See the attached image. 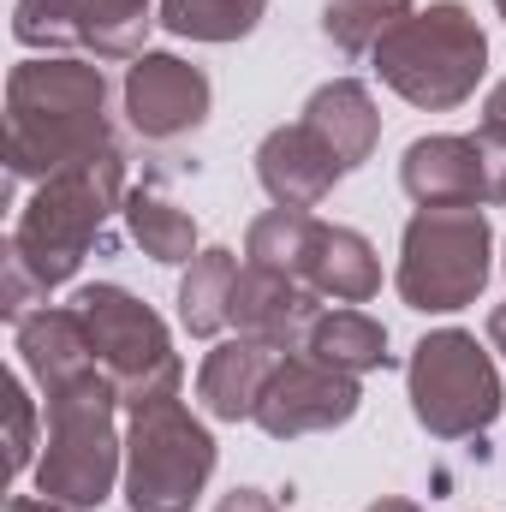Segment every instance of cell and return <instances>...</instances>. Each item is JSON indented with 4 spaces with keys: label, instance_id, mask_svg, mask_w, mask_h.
Segmentation results:
<instances>
[{
    "label": "cell",
    "instance_id": "cell-1",
    "mask_svg": "<svg viewBox=\"0 0 506 512\" xmlns=\"http://www.w3.org/2000/svg\"><path fill=\"white\" fill-rule=\"evenodd\" d=\"M114 149L108 78L90 60H24L6 78V173L48 179L84 155Z\"/></svg>",
    "mask_w": 506,
    "mask_h": 512
},
{
    "label": "cell",
    "instance_id": "cell-2",
    "mask_svg": "<svg viewBox=\"0 0 506 512\" xmlns=\"http://www.w3.org/2000/svg\"><path fill=\"white\" fill-rule=\"evenodd\" d=\"M126 149L114 143V149H102V155H84V161H72V167H60V173H48L42 185H36V197L24 203V215H18V227H12V245L6 256L42 286V298L54 292V286H66L78 268H84V256L96 251V245H108V221L114 215H126Z\"/></svg>",
    "mask_w": 506,
    "mask_h": 512
},
{
    "label": "cell",
    "instance_id": "cell-3",
    "mask_svg": "<svg viewBox=\"0 0 506 512\" xmlns=\"http://www.w3.org/2000/svg\"><path fill=\"white\" fill-rule=\"evenodd\" d=\"M120 387L108 370H90L78 382L48 393V429H42V453H36V495L66 512L102 507L126 471V435L114 423L120 411Z\"/></svg>",
    "mask_w": 506,
    "mask_h": 512
},
{
    "label": "cell",
    "instance_id": "cell-4",
    "mask_svg": "<svg viewBox=\"0 0 506 512\" xmlns=\"http://www.w3.org/2000/svg\"><path fill=\"white\" fill-rule=\"evenodd\" d=\"M370 60L393 96H405L423 114H447L477 96V84L489 72V36L459 0H435L423 12H411Z\"/></svg>",
    "mask_w": 506,
    "mask_h": 512
},
{
    "label": "cell",
    "instance_id": "cell-5",
    "mask_svg": "<svg viewBox=\"0 0 506 512\" xmlns=\"http://www.w3.org/2000/svg\"><path fill=\"white\" fill-rule=\"evenodd\" d=\"M215 477V435L179 393L131 405L126 423V507L191 512Z\"/></svg>",
    "mask_w": 506,
    "mask_h": 512
},
{
    "label": "cell",
    "instance_id": "cell-6",
    "mask_svg": "<svg viewBox=\"0 0 506 512\" xmlns=\"http://www.w3.org/2000/svg\"><path fill=\"white\" fill-rule=\"evenodd\" d=\"M495 233L477 203L465 209H417L399 239V298L423 316H447L483 298Z\"/></svg>",
    "mask_w": 506,
    "mask_h": 512
},
{
    "label": "cell",
    "instance_id": "cell-7",
    "mask_svg": "<svg viewBox=\"0 0 506 512\" xmlns=\"http://www.w3.org/2000/svg\"><path fill=\"white\" fill-rule=\"evenodd\" d=\"M405 393H411V417L435 441H471V435H483L506 405L495 358L465 328H441V334H423L411 346Z\"/></svg>",
    "mask_w": 506,
    "mask_h": 512
},
{
    "label": "cell",
    "instance_id": "cell-8",
    "mask_svg": "<svg viewBox=\"0 0 506 512\" xmlns=\"http://www.w3.org/2000/svg\"><path fill=\"white\" fill-rule=\"evenodd\" d=\"M72 310L84 316L90 346H96L102 370L114 376L126 411L143 405V399L179 393V376H185V370H179L173 334H167V322H161L143 298H131L126 286H114V280H96V286H78V292H72Z\"/></svg>",
    "mask_w": 506,
    "mask_h": 512
},
{
    "label": "cell",
    "instance_id": "cell-9",
    "mask_svg": "<svg viewBox=\"0 0 506 512\" xmlns=\"http://www.w3.org/2000/svg\"><path fill=\"white\" fill-rule=\"evenodd\" d=\"M149 0H18L12 36L24 48H78L96 60L149 54Z\"/></svg>",
    "mask_w": 506,
    "mask_h": 512
},
{
    "label": "cell",
    "instance_id": "cell-10",
    "mask_svg": "<svg viewBox=\"0 0 506 512\" xmlns=\"http://www.w3.org/2000/svg\"><path fill=\"white\" fill-rule=\"evenodd\" d=\"M358 376L310 358V352H286L274 364V376L256 399V429L268 441H298V435H322V429H340L358 417Z\"/></svg>",
    "mask_w": 506,
    "mask_h": 512
},
{
    "label": "cell",
    "instance_id": "cell-11",
    "mask_svg": "<svg viewBox=\"0 0 506 512\" xmlns=\"http://www.w3.org/2000/svg\"><path fill=\"white\" fill-rule=\"evenodd\" d=\"M126 120L143 143H179L209 120V72L179 54H137L126 66Z\"/></svg>",
    "mask_w": 506,
    "mask_h": 512
},
{
    "label": "cell",
    "instance_id": "cell-12",
    "mask_svg": "<svg viewBox=\"0 0 506 512\" xmlns=\"http://www.w3.org/2000/svg\"><path fill=\"white\" fill-rule=\"evenodd\" d=\"M399 185L417 209H465L489 203V167L477 137H417L399 161Z\"/></svg>",
    "mask_w": 506,
    "mask_h": 512
},
{
    "label": "cell",
    "instance_id": "cell-13",
    "mask_svg": "<svg viewBox=\"0 0 506 512\" xmlns=\"http://www.w3.org/2000/svg\"><path fill=\"white\" fill-rule=\"evenodd\" d=\"M316 316H322V298L304 280L256 268V262L239 268V286H233V328L239 334L268 340L280 352H304V334H310Z\"/></svg>",
    "mask_w": 506,
    "mask_h": 512
},
{
    "label": "cell",
    "instance_id": "cell-14",
    "mask_svg": "<svg viewBox=\"0 0 506 512\" xmlns=\"http://www.w3.org/2000/svg\"><path fill=\"white\" fill-rule=\"evenodd\" d=\"M256 179H262V191L274 197V209H316L340 179H346V167L334 161V149L316 137V131L304 126H274L262 137V149H256Z\"/></svg>",
    "mask_w": 506,
    "mask_h": 512
},
{
    "label": "cell",
    "instance_id": "cell-15",
    "mask_svg": "<svg viewBox=\"0 0 506 512\" xmlns=\"http://www.w3.org/2000/svg\"><path fill=\"white\" fill-rule=\"evenodd\" d=\"M18 358H24L30 382L42 387V393H54V387L102 370V358H96V346H90V328H84V316H78L72 304H42V310H30V316L18 322Z\"/></svg>",
    "mask_w": 506,
    "mask_h": 512
},
{
    "label": "cell",
    "instance_id": "cell-16",
    "mask_svg": "<svg viewBox=\"0 0 506 512\" xmlns=\"http://www.w3.org/2000/svg\"><path fill=\"white\" fill-rule=\"evenodd\" d=\"M280 358H286L280 346L251 340V334L221 340V346L203 358V370H197V405H203L215 423H245V417H256V399H262V387H268V376H274Z\"/></svg>",
    "mask_w": 506,
    "mask_h": 512
},
{
    "label": "cell",
    "instance_id": "cell-17",
    "mask_svg": "<svg viewBox=\"0 0 506 512\" xmlns=\"http://www.w3.org/2000/svg\"><path fill=\"white\" fill-rule=\"evenodd\" d=\"M316 298L334 304H370L381 292V256L358 227H328L316 221L310 251H304V274H298Z\"/></svg>",
    "mask_w": 506,
    "mask_h": 512
},
{
    "label": "cell",
    "instance_id": "cell-18",
    "mask_svg": "<svg viewBox=\"0 0 506 512\" xmlns=\"http://www.w3.org/2000/svg\"><path fill=\"white\" fill-rule=\"evenodd\" d=\"M304 126L334 149V161H340L346 173H358V167L376 155V143H381L376 96H370L358 78H328V84L304 102Z\"/></svg>",
    "mask_w": 506,
    "mask_h": 512
},
{
    "label": "cell",
    "instance_id": "cell-19",
    "mask_svg": "<svg viewBox=\"0 0 506 512\" xmlns=\"http://www.w3.org/2000/svg\"><path fill=\"white\" fill-rule=\"evenodd\" d=\"M233 286H239V256L227 245H209L185 262V280H179V328L209 340L233 322Z\"/></svg>",
    "mask_w": 506,
    "mask_h": 512
},
{
    "label": "cell",
    "instance_id": "cell-20",
    "mask_svg": "<svg viewBox=\"0 0 506 512\" xmlns=\"http://www.w3.org/2000/svg\"><path fill=\"white\" fill-rule=\"evenodd\" d=\"M304 352L346 370V376H370V370H387L393 352H387V328L364 310H322L304 334Z\"/></svg>",
    "mask_w": 506,
    "mask_h": 512
},
{
    "label": "cell",
    "instance_id": "cell-21",
    "mask_svg": "<svg viewBox=\"0 0 506 512\" xmlns=\"http://www.w3.org/2000/svg\"><path fill=\"white\" fill-rule=\"evenodd\" d=\"M126 227H131V239L143 245V256H155L167 268L197 256V221H191V209H179L155 185H137L126 197Z\"/></svg>",
    "mask_w": 506,
    "mask_h": 512
},
{
    "label": "cell",
    "instance_id": "cell-22",
    "mask_svg": "<svg viewBox=\"0 0 506 512\" xmlns=\"http://www.w3.org/2000/svg\"><path fill=\"white\" fill-rule=\"evenodd\" d=\"M411 12H417L411 0H328L322 6V36L340 54H376Z\"/></svg>",
    "mask_w": 506,
    "mask_h": 512
},
{
    "label": "cell",
    "instance_id": "cell-23",
    "mask_svg": "<svg viewBox=\"0 0 506 512\" xmlns=\"http://www.w3.org/2000/svg\"><path fill=\"white\" fill-rule=\"evenodd\" d=\"M268 0H161V24L185 42H239L262 24Z\"/></svg>",
    "mask_w": 506,
    "mask_h": 512
},
{
    "label": "cell",
    "instance_id": "cell-24",
    "mask_svg": "<svg viewBox=\"0 0 506 512\" xmlns=\"http://www.w3.org/2000/svg\"><path fill=\"white\" fill-rule=\"evenodd\" d=\"M310 233H316V215L310 209H268L256 215L251 233H245V256L256 268H274V274H304V251H310Z\"/></svg>",
    "mask_w": 506,
    "mask_h": 512
},
{
    "label": "cell",
    "instance_id": "cell-25",
    "mask_svg": "<svg viewBox=\"0 0 506 512\" xmlns=\"http://www.w3.org/2000/svg\"><path fill=\"white\" fill-rule=\"evenodd\" d=\"M0 393H6V471L18 477L36 459V405H30V393H24L18 376H6Z\"/></svg>",
    "mask_w": 506,
    "mask_h": 512
},
{
    "label": "cell",
    "instance_id": "cell-26",
    "mask_svg": "<svg viewBox=\"0 0 506 512\" xmlns=\"http://www.w3.org/2000/svg\"><path fill=\"white\" fill-rule=\"evenodd\" d=\"M215 512H280V507H274V495H262V489H233V495H221Z\"/></svg>",
    "mask_w": 506,
    "mask_h": 512
},
{
    "label": "cell",
    "instance_id": "cell-27",
    "mask_svg": "<svg viewBox=\"0 0 506 512\" xmlns=\"http://www.w3.org/2000/svg\"><path fill=\"white\" fill-rule=\"evenodd\" d=\"M483 126H495V131H506V78L489 90V102H483Z\"/></svg>",
    "mask_w": 506,
    "mask_h": 512
},
{
    "label": "cell",
    "instance_id": "cell-28",
    "mask_svg": "<svg viewBox=\"0 0 506 512\" xmlns=\"http://www.w3.org/2000/svg\"><path fill=\"white\" fill-rule=\"evenodd\" d=\"M6 512H66V507H54V501H42V495H12Z\"/></svg>",
    "mask_w": 506,
    "mask_h": 512
},
{
    "label": "cell",
    "instance_id": "cell-29",
    "mask_svg": "<svg viewBox=\"0 0 506 512\" xmlns=\"http://www.w3.org/2000/svg\"><path fill=\"white\" fill-rule=\"evenodd\" d=\"M489 346H495V352L506 358V304L495 310V316H489Z\"/></svg>",
    "mask_w": 506,
    "mask_h": 512
},
{
    "label": "cell",
    "instance_id": "cell-30",
    "mask_svg": "<svg viewBox=\"0 0 506 512\" xmlns=\"http://www.w3.org/2000/svg\"><path fill=\"white\" fill-rule=\"evenodd\" d=\"M364 512H423L417 501H399V495H387V501H376V507H364Z\"/></svg>",
    "mask_w": 506,
    "mask_h": 512
},
{
    "label": "cell",
    "instance_id": "cell-31",
    "mask_svg": "<svg viewBox=\"0 0 506 512\" xmlns=\"http://www.w3.org/2000/svg\"><path fill=\"white\" fill-rule=\"evenodd\" d=\"M495 12H501V18H506V0H495Z\"/></svg>",
    "mask_w": 506,
    "mask_h": 512
},
{
    "label": "cell",
    "instance_id": "cell-32",
    "mask_svg": "<svg viewBox=\"0 0 506 512\" xmlns=\"http://www.w3.org/2000/svg\"><path fill=\"white\" fill-rule=\"evenodd\" d=\"M501 268H506V256H501Z\"/></svg>",
    "mask_w": 506,
    "mask_h": 512
}]
</instances>
